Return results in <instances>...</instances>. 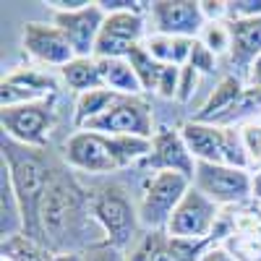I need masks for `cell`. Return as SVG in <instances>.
I'll use <instances>...</instances> for the list:
<instances>
[{
    "label": "cell",
    "instance_id": "obj_1",
    "mask_svg": "<svg viewBox=\"0 0 261 261\" xmlns=\"http://www.w3.org/2000/svg\"><path fill=\"white\" fill-rule=\"evenodd\" d=\"M92 227L99 230L92 217L89 193L68 170L55 167V175L39 204V243L53 253H79L76 246H94L86 241V232Z\"/></svg>",
    "mask_w": 261,
    "mask_h": 261
},
{
    "label": "cell",
    "instance_id": "obj_2",
    "mask_svg": "<svg viewBox=\"0 0 261 261\" xmlns=\"http://www.w3.org/2000/svg\"><path fill=\"white\" fill-rule=\"evenodd\" d=\"M0 167H6L11 188L16 193L21 220H24V235L39 243V204L55 175V165L45 154V149H32L3 136Z\"/></svg>",
    "mask_w": 261,
    "mask_h": 261
},
{
    "label": "cell",
    "instance_id": "obj_3",
    "mask_svg": "<svg viewBox=\"0 0 261 261\" xmlns=\"http://www.w3.org/2000/svg\"><path fill=\"white\" fill-rule=\"evenodd\" d=\"M151 151V139L139 136H105L94 130H76L63 144V162L71 170L89 175L110 172L139 165Z\"/></svg>",
    "mask_w": 261,
    "mask_h": 261
},
{
    "label": "cell",
    "instance_id": "obj_4",
    "mask_svg": "<svg viewBox=\"0 0 261 261\" xmlns=\"http://www.w3.org/2000/svg\"><path fill=\"white\" fill-rule=\"evenodd\" d=\"M89 199H92V217L97 227L102 230L105 241L120 251H128L139 241V227H141L139 204H134L130 193L120 183H107L94 188Z\"/></svg>",
    "mask_w": 261,
    "mask_h": 261
},
{
    "label": "cell",
    "instance_id": "obj_5",
    "mask_svg": "<svg viewBox=\"0 0 261 261\" xmlns=\"http://www.w3.org/2000/svg\"><path fill=\"white\" fill-rule=\"evenodd\" d=\"M193 180L180 172H154L141 191L139 220L146 230H167L172 212L178 209L183 196L191 191Z\"/></svg>",
    "mask_w": 261,
    "mask_h": 261
},
{
    "label": "cell",
    "instance_id": "obj_6",
    "mask_svg": "<svg viewBox=\"0 0 261 261\" xmlns=\"http://www.w3.org/2000/svg\"><path fill=\"white\" fill-rule=\"evenodd\" d=\"M55 123H58L55 97L0 110L3 136L24 144V146H32V149H45L47 146Z\"/></svg>",
    "mask_w": 261,
    "mask_h": 261
},
{
    "label": "cell",
    "instance_id": "obj_7",
    "mask_svg": "<svg viewBox=\"0 0 261 261\" xmlns=\"http://www.w3.org/2000/svg\"><path fill=\"white\" fill-rule=\"evenodd\" d=\"M79 130H94V134L105 136H139V139H154L157 134L151 105L144 97H125V94H118V99L99 118H94Z\"/></svg>",
    "mask_w": 261,
    "mask_h": 261
},
{
    "label": "cell",
    "instance_id": "obj_8",
    "mask_svg": "<svg viewBox=\"0 0 261 261\" xmlns=\"http://www.w3.org/2000/svg\"><path fill=\"white\" fill-rule=\"evenodd\" d=\"M253 175L222 162H196L193 188H199L217 206H235L251 199Z\"/></svg>",
    "mask_w": 261,
    "mask_h": 261
},
{
    "label": "cell",
    "instance_id": "obj_9",
    "mask_svg": "<svg viewBox=\"0 0 261 261\" xmlns=\"http://www.w3.org/2000/svg\"><path fill=\"white\" fill-rule=\"evenodd\" d=\"M21 47H24V55L34 60L39 68L60 71L76 58L71 42L53 21H29L21 32Z\"/></svg>",
    "mask_w": 261,
    "mask_h": 261
},
{
    "label": "cell",
    "instance_id": "obj_10",
    "mask_svg": "<svg viewBox=\"0 0 261 261\" xmlns=\"http://www.w3.org/2000/svg\"><path fill=\"white\" fill-rule=\"evenodd\" d=\"M222 206H217L214 201H209L206 196L193 188L183 196V201L178 204V209L172 212L167 232L175 238H191V241H204L212 238L217 222H220Z\"/></svg>",
    "mask_w": 261,
    "mask_h": 261
},
{
    "label": "cell",
    "instance_id": "obj_11",
    "mask_svg": "<svg viewBox=\"0 0 261 261\" xmlns=\"http://www.w3.org/2000/svg\"><path fill=\"white\" fill-rule=\"evenodd\" d=\"M144 11L105 13V24L94 47V58H128V53L146 39Z\"/></svg>",
    "mask_w": 261,
    "mask_h": 261
},
{
    "label": "cell",
    "instance_id": "obj_12",
    "mask_svg": "<svg viewBox=\"0 0 261 261\" xmlns=\"http://www.w3.org/2000/svg\"><path fill=\"white\" fill-rule=\"evenodd\" d=\"M146 13L151 18L154 34L167 37L199 39L206 24L199 0H154V3H146Z\"/></svg>",
    "mask_w": 261,
    "mask_h": 261
},
{
    "label": "cell",
    "instance_id": "obj_13",
    "mask_svg": "<svg viewBox=\"0 0 261 261\" xmlns=\"http://www.w3.org/2000/svg\"><path fill=\"white\" fill-rule=\"evenodd\" d=\"M53 24L71 42L76 58H94V47L105 24V11L97 0L76 11H53Z\"/></svg>",
    "mask_w": 261,
    "mask_h": 261
},
{
    "label": "cell",
    "instance_id": "obj_14",
    "mask_svg": "<svg viewBox=\"0 0 261 261\" xmlns=\"http://www.w3.org/2000/svg\"><path fill=\"white\" fill-rule=\"evenodd\" d=\"M139 167L146 172H180L193 180L196 160L178 128H157L154 139H151V151L139 162Z\"/></svg>",
    "mask_w": 261,
    "mask_h": 261
},
{
    "label": "cell",
    "instance_id": "obj_15",
    "mask_svg": "<svg viewBox=\"0 0 261 261\" xmlns=\"http://www.w3.org/2000/svg\"><path fill=\"white\" fill-rule=\"evenodd\" d=\"M58 92V81L42 68H13L0 81V107H18L39 99H50Z\"/></svg>",
    "mask_w": 261,
    "mask_h": 261
},
{
    "label": "cell",
    "instance_id": "obj_16",
    "mask_svg": "<svg viewBox=\"0 0 261 261\" xmlns=\"http://www.w3.org/2000/svg\"><path fill=\"white\" fill-rule=\"evenodd\" d=\"M178 130L196 162H225V128L201 120H186Z\"/></svg>",
    "mask_w": 261,
    "mask_h": 261
},
{
    "label": "cell",
    "instance_id": "obj_17",
    "mask_svg": "<svg viewBox=\"0 0 261 261\" xmlns=\"http://www.w3.org/2000/svg\"><path fill=\"white\" fill-rule=\"evenodd\" d=\"M230 65L248 73V68L261 58V18L230 21Z\"/></svg>",
    "mask_w": 261,
    "mask_h": 261
},
{
    "label": "cell",
    "instance_id": "obj_18",
    "mask_svg": "<svg viewBox=\"0 0 261 261\" xmlns=\"http://www.w3.org/2000/svg\"><path fill=\"white\" fill-rule=\"evenodd\" d=\"M248 89L246 79H241L238 73H227L220 79V84L212 89V94L206 97V102L199 107V113L193 115V120H201V123H217L230 107L241 99Z\"/></svg>",
    "mask_w": 261,
    "mask_h": 261
},
{
    "label": "cell",
    "instance_id": "obj_19",
    "mask_svg": "<svg viewBox=\"0 0 261 261\" xmlns=\"http://www.w3.org/2000/svg\"><path fill=\"white\" fill-rule=\"evenodd\" d=\"M99 63V73L107 89H113L115 94H125V97H141L144 86L125 58H97Z\"/></svg>",
    "mask_w": 261,
    "mask_h": 261
},
{
    "label": "cell",
    "instance_id": "obj_20",
    "mask_svg": "<svg viewBox=\"0 0 261 261\" xmlns=\"http://www.w3.org/2000/svg\"><path fill=\"white\" fill-rule=\"evenodd\" d=\"M60 79L76 94L92 92V89H102V86H105L97 58H73L68 65H63V68H60Z\"/></svg>",
    "mask_w": 261,
    "mask_h": 261
},
{
    "label": "cell",
    "instance_id": "obj_21",
    "mask_svg": "<svg viewBox=\"0 0 261 261\" xmlns=\"http://www.w3.org/2000/svg\"><path fill=\"white\" fill-rule=\"evenodd\" d=\"M146 50L151 53V58L160 60L162 65H183L191 58V47H193V39L186 37H167V34H149L144 39Z\"/></svg>",
    "mask_w": 261,
    "mask_h": 261
},
{
    "label": "cell",
    "instance_id": "obj_22",
    "mask_svg": "<svg viewBox=\"0 0 261 261\" xmlns=\"http://www.w3.org/2000/svg\"><path fill=\"white\" fill-rule=\"evenodd\" d=\"M0 193H3L0 196V209H3V217H0V235H3V241L16 238V235H24V220H21V209H18V201H16L13 188H11L6 167H0Z\"/></svg>",
    "mask_w": 261,
    "mask_h": 261
},
{
    "label": "cell",
    "instance_id": "obj_23",
    "mask_svg": "<svg viewBox=\"0 0 261 261\" xmlns=\"http://www.w3.org/2000/svg\"><path fill=\"white\" fill-rule=\"evenodd\" d=\"M212 246H214L212 238H204V241H191V238H175V235L167 232L157 261H201L204 253Z\"/></svg>",
    "mask_w": 261,
    "mask_h": 261
},
{
    "label": "cell",
    "instance_id": "obj_24",
    "mask_svg": "<svg viewBox=\"0 0 261 261\" xmlns=\"http://www.w3.org/2000/svg\"><path fill=\"white\" fill-rule=\"evenodd\" d=\"M118 99V94L113 89H92V92H84V94H76V110H73V123L76 128H84L86 123H92L94 118H99L107 107Z\"/></svg>",
    "mask_w": 261,
    "mask_h": 261
},
{
    "label": "cell",
    "instance_id": "obj_25",
    "mask_svg": "<svg viewBox=\"0 0 261 261\" xmlns=\"http://www.w3.org/2000/svg\"><path fill=\"white\" fill-rule=\"evenodd\" d=\"M125 60L134 65V71H136V76H139V81H141V86H144V92H157V84H160V76H162L165 65H162L160 60L151 58V53L146 50L144 42L130 50Z\"/></svg>",
    "mask_w": 261,
    "mask_h": 261
},
{
    "label": "cell",
    "instance_id": "obj_26",
    "mask_svg": "<svg viewBox=\"0 0 261 261\" xmlns=\"http://www.w3.org/2000/svg\"><path fill=\"white\" fill-rule=\"evenodd\" d=\"M53 251L27 235H16L3 241V261H53Z\"/></svg>",
    "mask_w": 261,
    "mask_h": 261
},
{
    "label": "cell",
    "instance_id": "obj_27",
    "mask_svg": "<svg viewBox=\"0 0 261 261\" xmlns=\"http://www.w3.org/2000/svg\"><path fill=\"white\" fill-rule=\"evenodd\" d=\"M222 246L235 256V261H261V232H232Z\"/></svg>",
    "mask_w": 261,
    "mask_h": 261
},
{
    "label": "cell",
    "instance_id": "obj_28",
    "mask_svg": "<svg viewBox=\"0 0 261 261\" xmlns=\"http://www.w3.org/2000/svg\"><path fill=\"white\" fill-rule=\"evenodd\" d=\"M222 165H230V167H238V170H248L251 167V154L246 149L241 125L225 128V162Z\"/></svg>",
    "mask_w": 261,
    "mask_h": 261
},
{
    "label": "cell",
    "instance_id": "obj_29",
    "mask_svg": "<svg viewBox=\"0 0 261 261\" xmlns=\"http://www.w3.org/2000/svg\"><path fill=\"white\" fill-rule=\"evenodd\" d=\"M165 238H167V230H146L144 235H139V241L125 251L128 261H157Z\"/></svg>",
    "mask_w": 261,
    "mask_h": 261
},
{
    "label": "cell",
    "instance_id": "obj_30",
    "mask_svg": "<svg viewBox=\"0 0 261 261\" xmlns=\"http://www.w3.org/2000/svg\"><path fill=\"white\" fill-rule=\"evenodd\" d=\"M199 39L217 58L230 55V21H206Z\"/></svg>",
    "mask_w": 261,
    "mask_h": 261
},
{
    "label": "cell",
    "instance_id": "obj_31",
    "mask_svg": "<svg viewBox=\"0 0 261 261\" xmlns=\"http://www.w3.org/2000/svg\"><path fill=\"white\" fill-rule=\"evenodd\" d=\"M186 65H191V68H196L201 76L204 73H214V68H217V55L204 45L201 39H193V47H191V58H188V63Z\"/></svg>",
    "mask_w": 261,
    "mask_h": 261
},
{
    "label": "cell",
    "instance_id": "obj_32",
    "mask_svg": "<svg viewBox=\"0 0 261 261\" xmlns=\"http://www.w3.org/2000/svg\"><path fill=\"white\" fill-rule=\"evenodd\" d=\"M81 261H128V253L110 246L107 241H99L81 251Z\"/></svg>",
    "mask_w": 261,
    "mask_h": 261
},
{
    "label": "cell",
    "instance_id": "obj_33",
    "mask_svg": "<svg viewBox=\"0 0 261 261\" xmlns=\"http://www.w3.org/2000/svg\"><path fill=\"white\" fill-rule=\"evenodd\" d=\"M243 130V141H246V149H248V154H251V167H261V125L256 120L251 123H243L241 125Z\"/></svg>",
    "mask_w": 261,
    "mask_h": 261
},
{
    "label": "cell",
    "instance_id": "obj_34",
    "mask_svg": "<svg viewBox=\"0 0 261 261\" xmlns=\"http://www.w3.org/2000/svg\"><path fill=\"white\" fill-rule=\"evenodd\" d=\"M178 84H180V68L178 65H165L160 84H157V94L162 99H175L178 97Z\"/></svg>",
    "mask_w": 261,
    "mask_h": 261
},
{
    "label": "cell",
    "instance_id": "obj_35",
    "mask_svg": "<svg viewBox=\"0 0 261 261\" xmlns=\"http://www.w3.org/2000/svg\"><path fill=\"white\" fill-rule=\"evenodd\" d=\"M227 18H261V0H227Z\"/></svg>",
    "mask_w": 261,
    "mask_h": 261
},
{
    "label": "cell",
    "instance_id": "obj_36",
    "mask_svg": "<svg viewBox=\"0 0 261 261\" xmlns=\"http://www.w3.org/2000/svg\"><path fill=\"white\" fill-rule=\"evenodd\" d=\"M199 79H201V73L196 71V68H191V65H183L180 68V84H178V102H191L193 99V94H196V86H199Z\"/></svg>",
    "mask_w": 261,
    "mask_h": 261
},
{
    "label": "cell",
    "instance_id": "obj_37",
    "mask_svg": "<svg viewBox=\"0 0 261 261\" xmlns=\"http://www.w3.org/2000/svg\"><path fill=\"white\" fill-rule=\"evenodd\" d=\"M201 13L206 21H225L227 18V0H199Z\"/></svg>",
    "mask_w": 261,
    "mask_h": 261
},
{
    "label": "cell",
    "instance_id": "obj_38",
    "mask_svg": "<svg viewBox=\"0 0 261 261\" xmlns=\"http://www.w3.org/2000/svg\"><path fill=\"white\" fill-rule=\"evenodd\" d=\"M105 13H123V11H144L146 3H136V0H97Z\"/></svg>",
    "mask_w": 261,
    "mask_h": 261
},
{
    "label": "cell",
    "instance_id": "obj_39",
    "mask_svg": "<svg viewBox=\"0 0 261 261\" xmlns=\"http://www.w3.org/2000/svg\"><path fill=\"white\" fill-rule=\"evenodd\" d=\"M201 261H235V256L222 246V243H214L206 253H204V258Z\"/></svg>",
    "mask_w": 261,
    "mask_h": 261
},
{
    "label": "cell",
    "instance_id": "obj_40",
    "mask_svg": "<svg viewBox=\"0 0 261 261\" xmlns=\"http://www.w3.org/2000/svg\"><path fill=\"white\" fill-rule=\"evenodd\" d=\"M246 84L251 86V89H261V58H256V63L248 68V73H246Z\"/></svg>",
    "mask_w": 261,
    "mask_h": 261
},
{
    "label": "cell",
    "instance_id": "obj_41",
    "mask_svg": "<svg viewBox=\"0 0 261 261\" xmlns=\"http://www.w3.org/2000/svg\"><path fill=\"white\" fill-rule=\"evenodd\" d=\"M251 199L261 201V167L256 170V175H253V186H251Z\"/></svg>",
    "mask_w": 261,
    "mask_h": 261
},
{
    "label": "cell",
    "instance_id": "obj_42",
    "mask_svg": "<svg viewBox=\"0 0 261 261\" xmlns=\"http://www.w3.org/2000/svg\"><path fill=\"white\" fill-rule=\"evenodd\" d=\"M53 261H81V251L79 253H55Z\"/></svg>",
    "mask_w": 261,
    "mask_h": 261
},
{
    "label": "cell",
    "instance_id": "obj_43",
    "mask_svg": "<svg viewBox=\"0 0 261 261\" xmlns=\"http://www.w3.org/2000/svg\"><path fill=\"white\" fill-rule=\"evenodd\" d=\"M256 123H258V125H261V113H258V118H256Z\"/></svg>",
    "mask_w": 261,
    "mask_h": 261
}]
</instances>
